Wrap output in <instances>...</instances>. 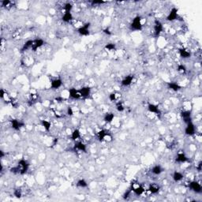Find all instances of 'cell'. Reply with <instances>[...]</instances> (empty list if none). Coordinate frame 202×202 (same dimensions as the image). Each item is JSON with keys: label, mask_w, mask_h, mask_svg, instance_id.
<instances>
[{"label": "cell", "mask_w": 202, "mask_h": 202, "mask_svg": "<svg viewBox=\"0 0 202 202\" xmlns=\"http://www.w3.org/2000/svg\"><path fill=\"white\" fill-rule=\"evenodd\" d=\"M63 81L61 78H56L51 81V89H59L63 86Z\"/></svg>", "instance_id": "9a60e30c"}, {"label": "cell", "mask_w": 202, "mask_h": 202, "mask_svg": "<svg viewBox=\"0 0 202 202\" xmlns=\"http://www.w3.org/2000/svg\"><path fill=\"white\" fill-rule=\"evenodd\" d=\"M13 195L17 198H21L22 196H24V191L21 188H17L13 190Z\"/></svg>", "instance_id": "836d02e7"}, {"label": "cell", "mask_w": 202, "mask_h": 202, "mask_svg": "<svg viewBox=\"0 0 202 202\" xmlns=\"http://www.w3.org/2000/svg\"><path fill=\"white\" fill-rule=\"evenodd\" d=\"M1 6H2V8H4V9L10 10L14 7V2H13V1H7V0H4V1H2V2H1Z\"/></svg>", "instance_id": "83f0119b"}, {"label": "cell", "mask_w": 202, "mask_h": 202, "mask_svg": "<svg viewBox=\"0 0 202 202\" xmlns=\"http://www.w3.org/2000/svg\"><path fill=\"white\" fill-rule=\"evenodd\" d=\"M196 169L198 170V171L201 172V169H202V164H201V162H199L198 163V164L197 166H196Z\"/></svg>", "instance_id": "ab89813d"}, {"label": "cell", "mask_w": 202, "mask_h": 202, "mask_svg": "<svg viewBox=\"0 0 202 202\" xmlns=\"http://www.w3.org/2000/svg\"><path fill=\"white\" fill-rule=\"evenodd\" d=\"M81 137V133L79 130L78 129H75L72 131L71 135H70V138L73 141H80V138Z\"/></svg>", "instance_id": "7402d4cb"}, {"label": "cell", "mask_w": 202, "mask_h": 202, "mask_svg": "<svg viewBox=\"0 0 202 202\" xmlns=\"http://www.w3.org/2000/svg\"><path fill=\"white\" fill-rule=\"evenodd\" d=\"M79 91H80L81 98H83V99H86L91 95V89L89 86H83L79 89Z\"/></svg>", "instance_id": "d6986e66"}, {"label": "cell", "mask_w": 202, "mask_h": 202, "mask_svg": "<svg viewBox=\"0 0 202 202\" xmlns=\"http://www.w3.org/2000/svg\"><path fill=\"white\" fill-rule=\"evenodd\" d=\"M178 18V10L176 7H173L170 10L168 15L167 16V21L168 22H174Z\"/></svg>", "instance_id": "8fae6325"}, {"label": "cell", "mask_w": 202, "mask_h": 202, "mask_svg": "<svg viewBox=\"0 0 202 202\" xmlns=\"http://www.w3.org/2000/svg\"><path fill=\"white\" fill-rule=\"evenodd\" d=\"M10 126L12 129H13L14 130H20L21 129L25 126V123L22 121H20L18 119H12L10 120Z\"/></svg>", "instance_id": "4fadbf2b"}, {"label": "cell", "mask_w": 202, "mask_h": 202, "mask_svg": "<svg viewBox=\"0 0 202 202\" xmlns=\"http://www.w3.org/2000/svg\"><path fill=\"white\" fill-rule=\"evenodd\" d=\"M188 161V157H186V155L183 151H178L177 152L175 157V162L180 164L183 163H186Z\"/></svg>", "instance_id": "9c48e42d"}, {"label": "cell", "mask_w": 202, "mask_h": 202, "mask_svg": "<svg viewBox=\"0 0 202 202\" xmlns=\"http://www.w3.org/2000/svg\"><path fill=\"white\" fill-rule=\"evenodd\" d=\"M178 54L180 55L181 58H183L184 59H189L191 57V51L188 49V48H182L178 50Z\"/></svg>", "instance_id": "ac0fdd59"}, {"label": "cell", "mask_w": 202, "mask_h": 202, "mask_svg": "<svg viewBox=\"0 0 202 202\" xmlns=\"http://www.w3.org/2000/svg\"><path fill=\"white\" fill-rule=\"evenodd\" d=\"M115 108H116L117 111H119V112H122V111H125V105L120 100L119 102L115 103Z\"/></svg>", "instance_id": "d6a6232c"}, {"label": "cell", "mask_w": 202, "mask_h": 202, "mask_svg": "<svg viewBox=\"0 0 202 202\" xmlns=\"http://www.w3.org/2000/svg\"><path fill=\"white\" fill-rule=\"evenodd\" d=\"M196 133H197V129H196V126L193 121L186 123V126L185 128V134L191 137V136L195 135Z\"/></svg>", "instance_id": "8992f818"}, {"label": "cell", "mask_w": 202, "mask_h": 202, "mask_svg": "<svg viewBox=\"0 0 202 202\" xmlns=\"http://www.w3.org/2000/svg\"><path fill=\"white\" fill-rule=\"evenodd\" d=\"M33 40H28L22 46V52H24V51H26L28 50H32V48H33Z\"/></svg>", "instance_id": "4316f807"}, {"label": "cell", "mask_w": 202, "mask_h": 202, "mask_svg": "<svg viewBox=\"0 0 202 202\" xmlns=\"http://www.w3.org/2000/svg\"><path fill=\"white\" fill-rule=\"evenodd\" d=\"M130 189L132 193L134 195L137 196V197L141 196L145 191V189L144 186L141 183H140L139 182H133L131 183Z\"/></svg>", "instance_id": "7a4b0ae2"}, {"label": "cell", "mask_w": 202, "mask_h": 202, "mask_svg": "<svg viewBox=\"0 0 202 202\" xmlns=\"http://www.w3.org/2000/svg\"><path fill=\"white\" fill-rule=\"evenodd\" d=\"M73 149L74 151H78L80 152H87V146L83 141H78L75 142Z\"/></svg>", "instance_id": "30bf717a"}, {"label": "cell", "mask_w": 202, "mask_h": 202, "mask_svg": "<svg viewBox=\"0 0 202 202\" xmlns=\"http://www.w3.org/2000/svg\"><path fill=\"white\" fill-rule=\"evenodd\" d=\"M77 187H78V188H81V189H85L86 187H88V183L87 181L84 179V178H81L79 179L76 183Z\"/></svg>", "instance_id": "4dcf8cb0"}, {"label": "cell", "mask_w": 202, "mask_h": 202, "mask_svg": "<svg viewBox=\"0 0 202 202\" xmlns=\"http://www.w3.org/2000/svg\"><path fill=\"white\" fill-rule=\"evenodd\" d=\"M115 114L113 112H107L106 114L104 116V121L106 123L111 124L113 122V121L115 120Z\"/></svg>", "instance_id": "cb8c5ba5"}, {"label": "cell", "mask_w": 202, "mask_h": 202, "mask_svg": "<svg viewBox=\"0 0 202 202\" xmlns=\"http://www.w3.org/2000/svg\"><path fill=\"white\" fill-rule=\"evenodd\" d=\"M172 179L175 183H180L184 179V174L182 172L175 171L172 174Z\"/></svg>", "instance_id": "44dd1931"}, {"label": "cell", "mask_w": 202, "mask_h": 202, "mask_svg": "<svg viewBox=\"0 0 202 202\" xmlns=\"http://www.w3.org/2000/svg\"><path fill=\"white\" fill-rule=\"evenodd\" d=\"M167 88L173 92H178L182 89V86L178 83L171 81V82L167 83Z\"/></svg>", "instance_id": "d4e9b609"}, {"label": "cell", "mask_w": 202, "mask_h": 202, "mask_svg": "<svg viewBox=\"0 0 202 202\" xmlns=\"http://www.w3.org/2000/svg\"><path fill=\"white\" fill-rule=\"evenodd\" d=\"M66 114H67L69 116H72V115H74V108H73L72 107H68L67 110H66Z\"/></svg>", "instance_id": "8d00e7d4"}, {"label": "cell", "mask_w": 202, "mask_h": 202, "mask_svg": "<svg viewBox=\"0 0 202 202\" xmlns=\"http://www.w3.org/2000/svg\"><path fill=\"white\" fill-rule=\"evenodd\" d=\"M148 111L150 114H152L154 115H160L161 114V111L158 105L155 104H148L147 106Z\"/></svg>", "instance_id": "7c38bea8"}, {"label": "cell", "mask_w": 202, "mask_h": 202, "mask_svg": "<svg viewBox=\"0 0 202 202\" xmlns=\"http://www.w3.org/2000/svg\"><path fill=\"white\" fill-rule=\"evenodd\" d=\"M105 2H104V1H101V0H100V1H97V0H93V1H92L91 2V4L92 5V6H94V5H102V4H104Z\"/></svg>", "instance_id": "74e56055"}, {"label": "cell", "mask_w": 202, "mask_h": 202, "mask_svg": "<svg viewBox=\"0 0 202 202\" xmlns=\"http://www.w3.org/2000/svg\"><path fill=\"white\" fill-rule=\"evenodd\" d=\"M29 169V163L25 159H21L17 163V165L10 169V171L14 174H25Z\"/></svg>", "instance_id": "6da1fadb"}, {"label": "cell", "mask_w": 202, "mask_h": 202, "mask_svg": "<svg viewBox=\"0 0 202 202\" xmlns=\"http://www.w3.org/2000/svg\"><path fill=\"white\" fill-rule=\"evenodd\" d=\"M104 49L108 51V52H115L116 51V46L115 44H112V43H109V44H107L104 47Z\"/></svg>", "instance_id": "1f68e13d"}, {"label": "cell", "mask_w": 202, "mask_h": 202, "mask_svg": "<svg viewBox=\"0 0 202 202\" xmlns=\"http://www.w3.org/2000/svg\"><path fill=\"white\" fill-rule=\"evenodd\" d=\"M188 187H189L190 190H192L193 193H198V194H201L202 193L201 184L199 182H198V181L193 180L189 182Z\"/></svg>", "instance_id": "5b68a950"}, {"label": "cell", "mask_w": 202, "mask_h": 202, "mask_svg": "<svg viewBox=\"0 0 202 202\" xmlns=\"http://www.w3.org/2000/svg\"><path fill=\"white\" fill-rule=\"evenodd\" d=\"M133 79H134V76L133 74H129L125 78H123V79L121 81V85L123 87H128L132 84Z\"/></svg>", "instance_id": "e0dca14e"}, {"label": "cell", "mask_w": 202, "mask_h": 202, "mask_svg": "<svg viewBox=\"0 0 202 202\" xmlns=\"http://www.w3.org/2000/svg\"><path fill=\"white\" fill-rule=\"evenodd\" d=\"M151 194H157L160 191V186L157 183H151L148 184V189H147Z\"/></svg>", "instance_id": "5bb4252c"}, {"label": "cell", "mask_w": 202, "mask_h": 202, "mask_svg": "<svg viewBox=\"0 0 202 202\" xmlns=\"http://www.w3.org/2000/svg\"><path fill=\"white\" fill-rule=\"evenodd\" d=\"M89 28H90V23L89 22L84 23L82 26L78 29V33L80 36H82V37H87L90 33V29Z\"/></svg>", "instance_id": "52a82bcc"}, {"label": "cell", "mask_w": 202, "mask_h": 202, "mask_svg": "<svg viewBox=\"0 0 202 202\" xmlns=\"http://www.w3.org/2000/svg\"><path fill=\"white\" fill-rule=\"evenodd\" d=\"M193 109V105L190 101H184L182 106V111H192Z\"/></svg>", "instance_id": "f546056e"}, {"label": "cell", "mask_w": 202, "mask_h": 202, "mask_svg": "<svg viewBox=\"0 0 202 202\" xmlns=\"http://www.w3.org/2000/svg\"><path fill=\"white\" fill-rule=\"evenodd\" d=\"M41 126L44 129V130L47 131V132H49L51 130V123L50 121L46 119L41 120Z\"/></svg>", "instance_id": "f1b7e54d"}, {"label": "cell", "mask_w": 202, "mask_h": 202, "mask_svg": "<svg viewBox=\"0 0 202 202\" xmlns=\"http://www.w3.org/2000/svg\"><path fill=\"white\" fill-rule=\"evenodd\" d=\"M44 44H45V42H44V40L41 39V38H37V39L33 40L32 51H37L38 49L42 48V47L44 45Z\"/></svg>", "instance_id": "2e32d148"}, {"label": "cell", "mask_w": 202, "mask_h": 202, "mask_svg": "<svg viewBox=\"0 0 202 202\" xmlns=\"http://www.w3.org/2000/svg\"><path fill=\"white\" fill-rule=\"evenodd\" d=\"M131 193H132V191H131V189H130V190H128V191L126 192V193H125L123 194V198H124V199H126V200H127V199H128V198H130V197Z\"/></svg>", "instance_id": "f35d334b"}, {"label": "cell", "mask_w": 202, "mask_h": 202, "mask_svg": "<svg viewBox=\"0 0 202 202\" xmlns=\"http://www.w3.org/2000/svg\"><path fill=\"white\" fill-rule=\"evenodd\" d=\"M62 20L65 23H70L74 21V17L71 12H65L62 16Z\"/></svg>", "instance_id": "603a6c76"}, {"label": "cell", "mask_w": 202, "mask_h": 202, "mask_svg": "<svg viewBox=\"0 0 202 202\" xmlns=\"http://www.w3.org/2000/svg\"><path fill=\"white\" fill-rule=\"evenodd\" d=\"M68 96L71 100H80V99H82L81 96L79 89H77L76 88H71V89L68 90Z\"/></svg>", "instance_id": "ba28073f"}, {"label": "cell", "mask_w": 202, "mask_h": 202, "mask_svg": "<svg viewBox=\"0 0 202 202\" xmlns=\"http://www.w3.org/2000/svg\"><path fill=\"white\" fill-rule=\"evenodd\" d=\"M177 71L180 74H182V75L185 74L187 71L186 66L183 65V64H178V66H177Z\"/></svg>", "instance_id": "e575fe53"}, {"label": "cell", "mask_w": 202, "mask_h": 202, "mask_svg": "<svg viewBox=\"0 0 202 202\" xmlns=\"http://www.w3.org/2000/svg\"><path fill=\"white\" fill-rule=\"evenodd\" d=\"M143 28V19L141 16H136L130 24V29L132 31H141Z\"/></svg>", "instance_id": "3957f363"}, {"label": "cell", "mask_w": 202, "mask_h": 202, "mask_svg": "<svg viewBox=\"0 0 202 202\" xmlns=\"http://www.w3.org/2000/svg\"><path fill=\"white\" fill-rule=\"evenodd\" d=\"M163 171V167H161L160 165H159V164L154 165L152 167V169H151L152 174H154V175H160V174H162V172Z\"/></svg>", "instance_id": "484cf974"}, {"label": "cell", "mask_w": 202, "mask_h": 202, "mask_svg": "<svg viewBox=\"0 0 202 202\" xmlns=\"http://www.w3.org/2000/svg\"><path fill=\"white\" fill-rule=\"evenodd\" d=\"M163 23L159 21V20H155L154 25H153V36L156 38H158L160 34L163 33Z\"/></svg>", "instance_id": "277c9868"}, {"label": "cell", "mask_w": 202, "mask_h": 202, "mask_svg": "<svg viewBox=\"0 0 202 202\" xmlns=\"http://www.w3.org/2000/svg\"><path fill=\"white\" fill-rule=\"evenodd\" d=\"M109 100L111 102L117 103L119 101L121 100V98H122V94L119 92H113L109 94Z\"/></svg>", "instance_id": "ffe728a7"}, {"label": "cell", "mask_w": 202, "mask_h": 202, "mask_svg": "<svg viewBox=\"0 0 202 202\" xmlns=\"http://www.w3.org/2000/svg\"><path fill=\"white\" fill-rule=\"evenodd\" d=\"M72 9H73V5L71 2H66L63 7V10H64V13L65 12H71Z\"/></svg>", "instance_id": "d590c367"}]
</instances>
